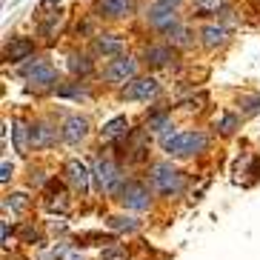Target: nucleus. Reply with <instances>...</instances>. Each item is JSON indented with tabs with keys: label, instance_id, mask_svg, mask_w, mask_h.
I'll return each instance as SVG.
<instances>
[{
	"label": "nucleus",
	"instance_id": "1",
	"mask_svg": "<svg viewBox=\"0 0 260 260\" xmlns=\"http://www.w3.org/2000/svg\"><path fill=\"white\" fill-rule=\"evenodd\" d=\"M149 177H152V186L160 191V194H180L183 186H186L183 172L175 169L172 163H154L152 172H149Z\"/></svg>",
	"mask_w": 260,
	"mask_h": 260
},
{
	"label": "nucleus",
	"instance_id": "2",
	"mask_svg": "<svg viewBox=\"0 0 260 260\" xmlns=\"http://www.w3.org/2000/svg\"><path fill=\"white\" fill-rule=\"evenodd\" d=\"M206 135L203 132H180V135H172V138L163 143V149H166L172 157H189V154H198L206 149Z\"/></svg>",
	"mask_w": 260,
	"mask_h": 260
},
{
	"label": "nucleus",
	"instance_id": "3",
	"mask_svg": "<svg viewBox=\"0 0 260 260\" xmlns=\"http://www.w3.org/2000/svg\"><path fill=\"white\" fill-rule=\"evenodd\" d=\"M117 200H120L126 209H132V212H146V209L152 206L149 189H146L143 183H138V180H129V183L123 186L120 194H117Z\"/></svg>",
	"mask_w": 260,
	"mask_h": 260
},
{
	"label": "nucleus",
	"instance_id": "4",
	"mask_svg": "<svg viewBox=\"0 0 260 260\" xmlns=\"http://www.w3.org/2000/svg\"><path fill=\"white\" fill-rule=\"evenodd\" d=\"M94 175H98L100 191H106V194H120V189H123L120 186V169H117L112 160H98Z\"/></svg>",
	"mask_w": 260,
	"mask_h": 260
},
{
	"label": "nucleus",
	"instance_id": "5",
	"mask_svg": "<svg viewBox=\"0 0 260 260\" xmlns=\"http://www.w3.org/2000/svg\"><path fill=\"white\" fill-rule=\"evenodd\" d=\"M146 20H149L154 29H172V26H177L175 6H169V3L157 0L154 6H149V12H146Z\"/></svg>",
	"mask_w": 260,
	"mask_h": 260
},
{
	"label": "nucleus",
	"instance_id": "6",
	"mask_svg": "<svg viewBox=\"0 0 260 260\" xmlns=\"http://www.w3.org/2000/svg\"><path fill=\"white\" fill-rule=\"evenodd\" d=\"M152 94H157V80L154 77H132L126 89H123L126 100H149Z\"/></svg>",
	"mask_w": 260,
	"mask_h": 260
},
{
	"label": "nucleus",
	"instance_id": "7",
	"mask_svg": "<svg viewBox=\"0 0 260 260\" xmlns=\"http://www.w3.org/2000/svg\"><path fill=\"white\" fill-rule=\"evenodd\" d=\"M135 72H138V63L132 60V57H117V60H112V66L106 69V77L112 80V83H129L132 77H135Z\"/></svg>",
	"mask_w": 260,
	"mask_h": 260
},
{
	"label": "nucleus",
	"instance_id": "8",
	"mask_svg": "<svg viewBox=\"0 0 260 260\" xmlns=\"http://www.w3.org/2000/svg\"><path fill=\"white\" fill-rule=\"evenodd\" d=\"M23 75L29 77V83H35V86H52L54 83V69L49 66L46 60H35L31 66H26L23 69Z\"/></svg>",
	"mask_w": 260,
	"mask_h": 260
},
{
	"label": "nucleus",
	"instance_id": "9",
	"mask_svg": "<svg viewBox=\"0 0 260 260\" xmlns=\"http://www.w3.org/2000/svg\"><path fill=\"white\" fill-rule=\"evenodd\" d=\"M63 175H66V180H69L77 191L89 189V169H86L80 160H69L66 166H63Z\"/></svg>",
	"mask_w": 260,
	"mask_h": 260
},
{
	"label": "nucleus",
	"instance_id": "10",
	"mask_svg": "<svg viewBox=\"0 0 260 260\" xmlns=\"http://www.w3.org/2000/svg\"><path fill=\"white\" fill-rule=\"evenodd\" d=\"M123 40L115 38V35H100L98 40H94V52L103 54V57H120L123 54Z\"/></svg>",
	"mask_w": 260,
	"mask_h": 260
},
{
	"label": "nucleus",
	"instance_id": "11",
	"mask_svg": "<svg viewBox=\"0 0 260 260\" xmlns=\"http://www.w3.org/2000/svg\"><path fill=\"white\" fill-rule=\"evenodd\" d=\"M86 132H89V123L83 117H69L63 123V140L66 143H80L86 138Z\"/></svg>",
	"mask_w": 260,
	"mask_h": 260
},
{
	"label": "nucleus",
	"instance_id": "12",
	"mask_svg": "<svg viewBox=\"0 0 260 260\" xmlns=\"http://www.w3.org/2000/svg\"><path fill=\"white\" fill-rule=\"evenodd\" d=\"M35 52V43H31L29 38H15L12 43L6 46V60H26L29 54Z\"/></svg>",
	"mask_w": 260,
	"mask_h": 260
},
{
	"label": "nucleus",
	"instance_id": "13",
	"mask_svg": "<svg viewBox=\"0 0 260 260\" xmlns=\"http://www.w3.org/2000/svg\"><path fill=\"white\" fill-rule=\"evenodd\" d=\"M132 12V0H100V15L126 17Z\"/></svg>",
	"mask_w": 260,
	"mask_h": 260
},
{
	"label": "nucleus",
	"instance_id": "14",
	"mask_svg": "<svg viewBox=\"0 0 260 260\" xmlns=\"http://www.w3.org/2000/svg\"><path fill=\"white\" fill-rule=\"evenodd\" d=\"M54 140V132L49 129V126H43V123H35L29 129V143L35 146V149H40V146H52Z\"/></svg>",
	"mask_w": 260,
	"mask_h": 260
},
{
	"label": "nucleus",
	"instance_id": "15",
	"mask_svg": "<svg viewBox=\"0 0 260 260\" xmlns=\"http://www.w3.org/2000/svg\"><path fill=\"white\" fill-rule=\"evenodd\" d=\"M46 209L49 212H69V198H66V191L60 189V186H57V189H54L52 186V191H49V198H46Z\"/></svg>",
	"mask_w": 260,
	"mask_h": 260
},
{
	"label": "nucleus",
	"instance_id": "16",
	"mask_svg": "<svg viewBox=\"0 0 260 260\" xmlns=\"http://www.w3.org/2000/svg\"><path fill=\"white\" fill-rule=\"evenodd\" d=\"M172 57H175V54H172L169 46H149L146 49V63H149V66H166Z\"/></svg>",
	"mask_w": 260,
	"mask_h": 260
},
{
	"label": "nucleus",
	"instance_id": "17",
	"mask_svg": "<svg viewBox=\"0 0 260 260\" xmlns=\"http://www.w3.org/2000/svg\"><path fill=\"white\" fill-rule=\"evenodd\" d=\"M200 38H203V43H206L209 49H214L226 40V29H223V26H203V29H200Z\"/></svg>",
	"mask_w": 260,
	"mask_h": 260
},
{
	"label": "nucleus",
	"instance_id": "18",
	"mask_svg": "<svg viewBox=\"0 0 260 260\" xmlns=\"http://www.w3.org/2000/svg\"><path fill=\"white\" fill-rule=\"evenodd\" d=\"M126 129H129V120H126V117H112V120L106 123V126H103V138H120V135H126Z\"/></svg>",
	"mask_w": 260,
	"mask_h": 260
},
{
	"label": "nucleus",
	"instance_id": "19",
	"mask_svg": "<svg viewBox=\"0 0 260 260\" xmlns=\"http://www.w3.org/2000/svg\"><path fill=\"white\" fill-rule=\"evenodd\" d=\"M69 69L75 72V75H89V72H92V63H89V57H83V54H72Z\"/></svg>",
	"mask_w": 260,
	"mask_h": 260
},
{
	"label": "nucleus",
	"instance_id": "20",
	"mask_svg": "<svg viewBox=\"0 0 260 260\" xmlns=\"http://www.w3.org/2000/svg\"><path fill=\"white\" fill-rule=\"evenodd\" d=\"M12 126H15V129H12V132H15V143H17V152H20V154H26V149H29V143H26V135H29V129H26V126H23V123H20V120H15V123H12Z\"/></svg>",
	"mask_w": 260,
	"mask_h": 260
},
{
	"label": "nucleus",
	"instance_id": "21",
	"mask_svg": "<svg viewBox=\"0 0 260 260\" xmlns=\"http://www.w3.org/2000/svg\"><path fill=\"white\" fill-rule=\"evenodd\" d=\"M26 206H29V198L20 194V191H17V194H9V198L3 200V209H12V212H23Z\"/></svg>",
	"mask_w": 260,
	"mask_h": 260
},
{
	"label": "nucleus",
	"instance_id": "22",
	"mask_svg": "<svg viewBox=\"0 0 260 260\" xmlns=\"http://www.w3.org/2000/svg\"><path fill=\"white\" fill-rule=\"evenodd\" d=\"M109 226L115 232H135L138 229V220H132V217H109Z\"/></svg>",
	"mask_w": 260,
	"mask_h": 260
},
{
	"label": "nucleus",
	"instance_id": "23",
	"mask_svg": "<svg viewBox=\"0 0 260 260\" xmlns=\"http://www.w3.org/2000/svg\"><path fill=\"white\" fill-rule=\"evenodd\" d=\"M166 31L177 46H186V43H189V29H183V26H172V29H166Z\"/></svg>",
	"mask_w": 260,
	"mask_h": 260
},
{
	"label": "nucleus",
	"instance_id": "24",
	"mask_svg": "<svg viewBox=\"0 0 260 260\" xmlns=\"http://www.w3.org/2000/svg\"><path fill=\"white\" fill-rule=\"evenodd\" d=\"M194 9H198V12H203V15H209V12L223 9V0H194Z\"/></svg>",
	"mask_w": 260,
	"mask_h": 260
},
{
	"label": "nucleus",
	"instance_id": "25",
	"mask_svg": "<svg viewBox=\"0 0 260 260\" xmlns=\"http://www.w3.org/2000/svg\"><path fill=\"white\" fill-rule=\"evenodd\" d=\"M149 129H152V132L169 129V115H152V117H149Z\"/></svg>",
	"mask_w": 260,
	"mask_h": 260
},
{
	"label": "nucleus",
	"instance_id": "26",
	"mask_svg": "<svg viewBox=\"0 0 260 260\" xmlns=\"http://www.w3.org/2000/svg\"><path fill=\"white\" fill-rule=\"evenodd\" d=\"M240 106H243L246 115H257L260 112V98H240Z\"/></svg>",
	"mask_w": 260,
	"mask_h": 260
},
{
	"label": "nucleus",
	"instance_id": "27",
	"mask_svg": "<svg viewBox=\"0 0 260 260\" xmlns=\"http://www.w3.org/2000/svg\"><path fill=\"white\" fill-rule=\"evenodd\" d=\"M217 129H220L223 135L235 132V129H237V117H235V115H223V117H220V123H217Z\"/></svg>",
	"mask_w": 260,
	"mask_h": 260
},
{
	"label": "nucleus",
	"instance_id": "28",
	"mask_svg": "<svg viewBox=\"0 0 260 260\" xmlns=\"http://www.w3.org/2000/svg\"><path fill=\"white\" fill-rule=\"evenodd\" d=\"M9 177H12V166H9V160H3V166H0V180L9 183Z\"/></svg>",
	"mask_w": 260,
	"mask_h": 260
},
{
	"label": "nucleus",
	"instance_id": "29",
	"mask_svg": "<svg viewBox=\"0 0 260 260\" xmlns=\"http://www.w3.org/2000/svg\"><path fill=\"white\" fill-rule=\"evenodd\" d=\"M120 249H117V246H115V249H106V252H103V260H120Z\"/></svg>",
	"mask_w": 260,
	"mask_h": 260
},
{
	"label": "nucleus",
	"instance_id": "30",
	"mask_svg": "<svg viewBox=\"0 0 260 260\" xmlns=\"http://www.w3.org/2000/svg\"><path fill=\"white\" fill-rule=\"evenodd\" d=\"M3 246H6V249L12 246L9 243V220H3Z\"/></svg>",
	"mask_w": 260,
	"mask_h": 260
},
{
	"label": "nucleus",
	"instance_id": "31",
	"mask_svg": "<svg viewBox=\"0 0 260 260\" xmlns=\"http://www.w3.org/2000/svg\"><path fill=\"white\" fill-rule=\"evenodd\" d=\"M163 3H169V6H177V3H180V0H163Z\"/></svg>",
	"mask_w": 260,
	"mask_h": 260
},
{
	"label": "nucleus",
	"instance_id": "32",
	"mask_svg": "<svg viewBox=\"0 0 260 260\" xmlns=\"http://www.w3.org/2000/svg\"><path fill=\"white\" fill-rule=\"evenodd\" d=\"M46 3H54V0H46Z\"/></svg>",
	"mask_w": 260,
	"mask_h": 260
},
{
	"label": "nucleus",
	"instance_id": "33",
	"mask_svg": "<svg viewBox=\"0 0 260 260\" xmlns=\"http://www.w3.org/2000/svg\"><path fill=\"white\" fill-rule=\"evenodd\" d=\"M75 260H77V257H75Z\"/></svg>",
	"mask_w": 260,
	"mask_h": 260
}]
</instances>
